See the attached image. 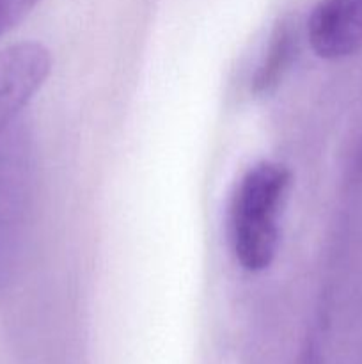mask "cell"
<instances>
[{"instance_id": "cell-1", "label": "cell", "mask_w": 362, "mask_h": 364, "mask_svg": "<svg viewBox=\"0 0 362 364\" xmlns=\"http://www.w3.org/2000/svg\"><path fill=\"white\" fill-rule=\"evenodd\" d=\"M291 187L284 164H254L236 183L229 205V242L247 272H263L275 259L280 244V215Z\"/></svg>"}, {"instance_id": "cell-2", "label": "cell", "mask_w": 362, "mask_h": 364, "mask_svg": "<svg viewBox=\"0 0 362 364\" xmlns=\"http://www.w3.org/2000/svg\"><path fill=\"white\" fill-rule=\"evenodd\" d=\"M50 71L52 53L41 43H16L0 52V135L34 98Z\"/></svg>"}, {"instance_id": "cell-3", "label": "cell", "mask_w": 362, "mask_h": 364, "mask_svg": "<svg viewBox=\"0 0 362 364\" xmlns=\"http://www.w3.org/2000/svg\"><path fill=\"white\" fill-rule=\"evenodd\" d=\"M27 167L20 142L7 137L0 142V284L9 281L20 245L25 215Z\"/></svg>"}, {"instance_id": "cell-4", "label": "cell", "mask_w": 362, "mask_h": 364, "mask_svg": "<svg viewBox=\"0 0 362 364\" xmlns=\"http://www.w3.org/2000/svg\"><path fill=\"white\" fill-rule=\"evenodd\" d=\"M307 39L322 59L337 60L362 50V0H319L307 20Z\"/></svg>"}, {"instance_id": "cell-5", "label": "cell", "mask_w": 362, "mask_h": 364, "mask_svg": "<svg viewBox=\"0 0 362 364\" xmlns=\"http://www.w3.org/2000/svg\"><path fill=\"white\" fill-rule=\"evenodd\" d=\"M300 50V27L295 18H283L272 28L265 53L252 77V92L268 96L275 91L293 66Z\"/></svg>"}, {"instance_id": "cell-6", "label": "cell", "mask_w": 362, "mask_h": 364, "mask_svg": "<svg viewBox=\"0 0 362 364\" xmlns=\"http://www.w3.org/2000/svg\"><path fill=\"white\" fill-rule=\"evenodd\" d=\"M39 0H0V39L18 27Z\"/></svg>"}]
</instances>
